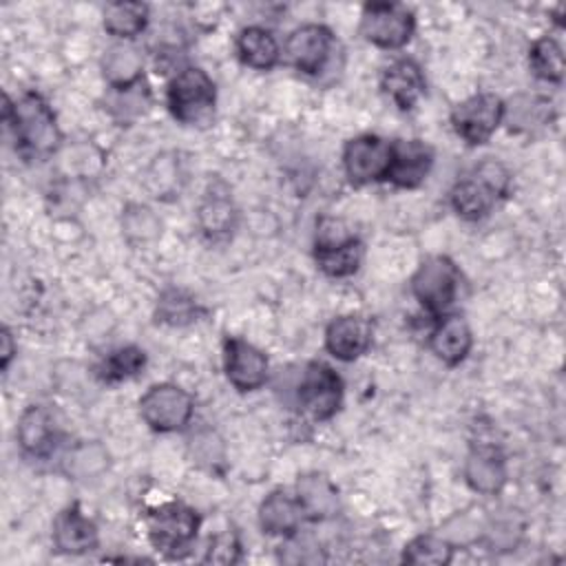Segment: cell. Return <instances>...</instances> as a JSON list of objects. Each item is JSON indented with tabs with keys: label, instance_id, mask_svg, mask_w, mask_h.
<instances>
[{
	"label": "cell",
	"instance_id": "cell-5",
	"mask_svg": "<svg viewBox=\"0 0 566 566\" xmlns=\"http://www.w3.org/2000/svg\"><path fill=\"white\" fill-rule=\"evenodd\" d=\"M462 274L455 261L447 254L427 256L411 274V294L436 318L447 314L460 292Z\"/></svg>",
	"mask_w": 566,
	"mask_h": 566
},
{
	"label": "cell",
	"instance_id": "cell-13",
	"mask_svg": "<svg viewBox=\"0 0 566 566\" xmlns=\"http://www.w3.org/2000/svg\"><path fill=\"white\" fill-rule=\"evenodd\" d=\"M436 153L422 139H394L391 161L385 181L402 190H413L424 184L433 168Z\"/></svg>",
	"mask_w": 566,
	"mask_h": 566
},
{
	"label": "cell",
	"instance_id": "cell-9",
	"mask_svg": "<svg viewBox=\"0 0 566 566\" xmlns=\"http://www.w3.org/2000/svg\"><path fill=\"white\" fill-rule=\"evenodd\" d=\"M504 119V102L495 93H473L451 108L453 133L469 146L486 144Z\"/></svg>",
	"mask_w": 566,
	"mask_h": 566
},
{
	"label": "cell",
	"instance_id": "cell-19",
	"mask_svg": "<svg viewBox=\"0 0 566 566\" xmlns=\"http://www.w3.org/2000/svg\"><path fill=\"white\" fill-rule=\"evenodd\" d=\"M239 221V210L230 197L226 184L214 181L203 192L197 206V226L208 241H223L228 239Z\"/></svg>",
	"mask_w": 566,
	"mask_h": 566
},
{
	"label": "cell",
	"instance_id": "cell-21",
	"mask_svg": "<svg viewBox=\"0 0 566 566\" xmlns=\"http://www.w3.org/2000/svg\"><path fill=\"white\" fill-rule=\"evenodd\" d=\"M305 522L303 506L296 497V493H287L283 489L272 491L263 497L259 504V526L265 535L274 537H287L301 531V524Z\"/></svg>",
	"mask_w": 566,
	"mask_h": 566
},
{
	"label": "cell",
	"instance_id": "cell-24",
	"mask_svg": "<svg viewBox=\"0 0 566 566\" xmlns=\"http://www.w3.org/2000/svg\"><path fill=\"white\" fill-rule=\"evenodd\" d=\"M102 75L108 88L130 86L144 80V55L130 42H115L102 55Z\"/></svg>",
	"mask_w": 566,
	"mask_h": 566
},
{
	"label": "cell",
	"instance_id": "cell-20",
	"mask_svg": "<svg viewBox=\"0 0 566 566\" xmlns=\"http://www.w3.org/2000/svg\"><path fill=\"white\" fill-rule=\"evenodd\" d=\"M464 482L480 495H497L506 484V460L493 444H475L462 467Z\"/></svg>",
	"mask_w": 566,
	"mask_h": 566
},
{
	"label": "cell",
	"instance_id": "cell-38",
	"mask_svg": "<svg viewBox=\"0 0 566 566\" xmlns=\"http://www.w3.org/2000/svg\"><path fill=\"white\" fill-rule=\"evenodd\" d=\"M239 559H241V544L237 535L230 531L214 535L203 557V562H212V564H237Z\"/></svg>",
	"mask_w": 566,
	"mask_h": 566
},
{
	"label": "cell",
	"instance_id": "cell-36",
	"mask_svg": "<svg viewBox=\"0 0 566 566\" xmlns=\"http://www.w3.org/2000/svg\"><path fill=\"white\" fill-rule=\"evenodd\" d=\"M283 539L285 542L279 551L281 562H287V564H318V562H325V555L318 548V544H314L310 537H303L301 531H296L294 535H287Z\"/></svg>",
	"mask_w": 566,
	"mask_h": 566
},
{
	"label": "cell",
	"instance_id": "cell-28",
	"mask_svg": "<svg viewBox=\"0 0 566 566\" xmlns=\"http://www.w3.org/2000/svg\"><path fill=\"white\" fill-rule=\"evenodd\" d=\"M153 104V97H150V88L148 84L142 80L137 84H130V86H122V88H108L106 93V111L108 115L122 124V126H128L133 124L135 119H139L142 115L148 113Z\"/></svg>",
	"mask_w": 566,
	"mask_h": 566
},
{
	"label": "cell",
	"instance_id": "cell-11",
	"mask_svg": "<svg viewBox=\"0 0 566 566\" xmlns=\"http://www.w3.org/2000/svg\"><path fill=\"white\" fill-rule=\"evenodd\" d=\"M334 49V33L325 24L307 22L296 27L283 46L285 62L305 75H318Z\"/></svg>",
	"mask_w": 566,
	"mask_h": 566
},
{
	"label": "cell",
	"instance_id": "cell-25",
	"mask_svg": "<svg viewBox=\"0 0 566 566\" xmlns=\"http://www.w3.org/2000/svg\"><path fill=\"white\" fill-rule=\"evenodd\" d=\"M363 256L365 245L356 234L336 245H314V263L329 279H347L356 274Z\"/></svg>",
	"mask_w": 566,
	"mask_h": 566
},
{
	"label": "cell",
	"instance_id": "cell-29",
	"mask_svg": "<svg viewBox=\"0 0 566 566\" xmlns=\"http://www.w3.org/2000/svg\"><path fill=\"white\" fill-rule=\"evenodd\" d=\"M453 553L455 546L447 537L422 533L405 544L400 559L411 566H447L451 564Z\"/></svg>",
	"mask_w": 566,
	"mask_h": 566
},
{
	"label": "cell",
	"instance_id": "cell-33",
	"mask_svg": "<svg viewBox=\"0 0 566 566\" xmlns=\"http://www.w3.org/2000/svg\"><path fill=\"white\" fill-rule=\"evenodd\" d=\"M64 464L73 478H93L108 467V453L97 442H80L66 453Z\"/></svg>",
	"mask_w": 566,
	"mask_h": 566
},
{
	"label": "cell",
	"instance_id": "cell-22",
	"mask_svg": "<svg viewBox=\"0 0 566 566\" xmlns=\"http://www.w3.org/2000/svg\"><path fill=\"white\" fill-rule=\"evenodd\" d=\"M296 497L303 506L305 520H312V522H325L334 517L340 509L336 484L325 473H318V471L298 475Z\"/></svg>",
	"mask_w": 566,
	"mask_h": 566
},
{
	"label": "cell",
	"instance_id": "cell-14",
	"mask_svg": "<svg viewBox=\"0 0 566 566\" xmlns=\"http://www.w3.org/2000/svg\"><path fill=\"white\" fill-rule=\"evenodd\" d=\"M15 440L27 458L46 460L57 449L60 427L46 407L29 405L18 418Z\"/></svg>",
	"mask_w": 566,
	"mask_h": 566
},
{
	"label": "cell",
	"instance_id": "cell-7",
	"mask_svg": "<svg viewBox=\"0 0 566 566\" xmlns=\"http://www.w3.org/2000/svg\"><path fill=\"white\" fill-rule=\"evenodd\" d=\"M195 413V398L175 382H155L139 398V416L157 433L181 431Z\"/></svg>",
	"mask_w": 566,
	"mask_h": 566
},
{
	"label": "cell",
	"instance_id": "cell-35",
	"mask_svg": "<svg viewBox=\"0 0 566 566\" xmlns=\"http://www.w3.org/2000/svg\"><path fill=\"white\" fill-rule=\"evenodd\" d=\"M122 226L126 237L135 241H148L159 234V221L146 206H128L122 217Z\"/></svg>",
	"mask_w": 566,
	"mask_h": 566
},
{
	"label": "cell",
	"instance_id": "cell-23",
	"mask_svg": "<svg viewBox=\"0 0 566 566\" xmlns=\"http://www.w3.org/2000/svg\"><path fill=\"white\" fill-rule=\"evenodd\" d=\"M234 51H237L239 62L254 71L274 69L283 55L272 31L265 27H259V24H250L239 31V35L234 40Z\"/></svg>",
	"mask_w": 566,
	"mask_h": 566
},
{
	"label": "cell",
	"instance_id": "cell-30",
	"mask_svg": "<svg viewBox=\"0 0 566 566\" xmlns=\"http://www.w3.org/2000/svg\"><path fill=\"white\" fill-rule=\"evenodd\" d=\"M528 66L533 75L548 84L564 80V51L553 35H539L528 49Z\"/></svg>",
	"mask_w": 566,
	"mask_h": 566
},
{
	"label": "cell",
	"instance_id": "cell-10",
	"mask_svg": "<svg viewBox=\"0 0 566 566\" xmlns=\"http://www.w3.org/2000/svg\"><path fill=\"white\" fill-rule=\"evenodd\" d=\"M343 170L352 186H367L385 181L391 161V142L380 135L363 133L345 142L343 146Z\"/></svg>",
	"mask_w": 566,
	"mask_h": 566
},
{
	"label": "cell",
	"instance_id": "cell-27",
	"mask_svg": "<svg viewBox=\"0 0 566 566\" xmlns=\"http://www.w3.org/2000/svg\"><path fill=\"white\" fill-rule=\"evenodd\" d=\"M150 9L144 2H111L104 7L102 22L106 33L122 42H130L146 31Z\"/></svg>",
	"mask_w": 566,
	"mask_h": 566
},
{
	"label": "cell",
	"instance_id": "cell-37",
	"mask_svg": "<svg viewBox=\"0 0 566 566\" xmlns=\"http://www.w3.org/2000/svg\"><path fill=\"white\" fill-rule=\"evenodd\" d=\"M190 451L197 464L206 469H214V464L223 462V444L212 431H199L190 442Z\"/></svg>",
	"mask_w": 566,
	"mask_h": 566
},
{
	"label": "cell",
	"instance_id": "cell-34",
	"mask_svg": "<svg viewBox=\"0 0 566 566\" xmlns=\"http://www.w3.org/2000/svg\"><path fill=\"white\" fill-rule=\"evenodd\" d=\"M522 531H524V524L517 522V517L513 515V511L504 517H493L489 522V526L484 528V535H486V542L489 546H493V551H511L520 537H522Z\"/></svg>",
	"mask_w": 566,
	"mask_h": 566
},
{
	"label": "cell",
	"instance_id": "cell-6",
	"mask_svg": "<svg viewBox=\"0 0 566 566\" xmlns=\"http://www.w3.org/2000/svg\"><path fill=\"white\" fill-rule=\"evenodd\" d=\"M343 378L323 360H310L296 382L298 407L316 422L332 420L343 407Z\"/></svg>",
	"mask_w": 566,
	"mask_h": 566
},
{
	"label": "cell",
	"instance_id": "cell-2",
	"mask_svg": "<svg viewBox=\"0 0 566 566\" xmlns=\"http://www.w3.org/2000/svg\"><path fill=\"white\" fill-rule=\"evenodd\" d=\"M511 190L509 168L493 157L482 159L469 175L458 179L449 190L453 212L464 221H480L489 217L500 199Z\"/></svg>",
	"mask_w": 566,
	"mask_h": 566
},
{
	"label": "cell",
	"instance_id": "cell-3",
	"mask_svg": "<svg viewBox=\"0 0 566 566\" xmlns=\"http://www.w3.org/2000/svg\"><path fill=\"white\" fill-rule=\"evenodd\" d=\"M217 84L199 66L179 69L166 86V106L184 126L208 124L214 115Z\"/></svg>",
	"mask_w": 566,
	"mask_h": 566
},
{
	"label": "cell",
	"instance_id": "cell-32",
	"mask_svg": "<svg viewBox=\"0 0 566 566\" xmlns=\"http://www.w3.org/2000/svg\"><path fill=\"white\" fill-rule=\"evenodd\" d=\"M199 316V303L195 296H190L184 290L170 287L157 298V310H155V321L164 325H188L197 321Z\"/></svg>",
	"mask_w": 566,
	"mask_h": 566
},
{
	"label": "cell",
	"instance_id": "cell-4",
	"mask_svg": "<svg viewBox=\"0 0 566 566\" xmlns=\"http://www.w3.org/2000/svg\"><path fill=\"white\" fill-rule=\"evenodd\" d=\"M144 524H146L148 542L159 553L168 557H181L195 544L201 526V517L192 506L179 500H170L150 509L146 513Z\"/></svg>",
	"mask_w": 566,
	"mask_h": 566
},
{
	"label": "cell",
	"instance_id": "cell-16",
	"mask_svg": "<svg viewBox=\"0 0 566 566\" xmlns=\"http://www.w3.org/2000/svg\"><path fill=\"white\" fill-rule=\"evenodd\" d=\"M51 539L55 551L62 555H86L97 548L99 533L95 522L84 515L80 504H69L55 515Z\"/></svg>",
	"mask_w": 566,
	"mask_h": 566
},
{
	"label": "cell",
	"instance_id": "cell-26",
	"mask_svg": "<svg viewBox=\"0 0 566 566\" xmlns=\"http://www.w3.org/2000/svg\"><path fill=\"white\" fill-rule=\"evenodd\" d=\"M553 119V104L542 95H515L504 102V119L511 133H533Z\"/></svg>",
	"mask_w": 566,
	"mask_h": 566
},
{
	"label": "cell",
	"instance_id": "cell-39",
	"mask_svg": "<svg viewBox=\"0 0 566 566\" xmlns=\"http://www.w3.org/2000/svg\"><path fill=\"white\" fill-rule=\"evenodd\" d=\"M0 343H2L0 367H2V371H7L11 360H13V356L18 354V343H15V338H13V334H11V329L7 325H2V329H0Z\"/></svg>",
	"mask_w": 566,
	"mask_h": 566
},
{
	"label": "cell",
	"instance_id": "cell-15",
	"mask_svg": "<svg viewBox=\"0 0 566 566\" xmlns=\"http://www.w3.org/2000/svg\"><path fill=\"white\" fill-rule=\"evenodd\" d=\"M380 91L398 111H413L427 93V80L420 64L411 57L391 60L380 73Z\"/></svg>",
	"mask_w": 566,
	"mask_h": 566
},
{
	"label": "cell",
	"instance_id": "cell-12",
	"mask_svg": "<svg viewBox=\"0 0 566 566\" xmlns=\"http://www.w3.org/2000/svg\"><path fill=\"white\" fill-rule=\"evenodd\" d=\"M223 371L228 382L241 391H256L268 382V356L241 336H226L223 340Z\"/></svg>",
	"mask_w": 566,
	"mask_h": 566
},
{
	"label": "cell",
	"instance_id": "cell-17",
	"mask_svg": "<svg viewBox=\"0 0 566 566\" xmlns=\"http://www.w3.org/2000/svg\"><path fill=\"white\" fill-rule=\"evenodd\" d=\"M374 340L371 323L360 314H343L325 327V349L343 363L360 358Z\"/></svg>",
	"mask_w": 566,
	"mask_h": 566
},
{
	"label": "cell",
	"instance_id": "cell-18",
	"mask_svg": "<svg viewBox=\"0 0 566 566\" xmlns=\"http://www.w3.org/2000/svg\"><path fill=\"white\" fill-rule=\"evenodd\" d=\"M473 347L471 325L462 314L447 312L436 316L433 327L429 329V349L447 367L460 365Z\"/></svg>",
	"mask_w": 566,
	"mask_h": 566
},
{
	"label": "cell",
	"instance_id": "cell-31",
	"mask_svg": "<svg viewBox=\"0 0 566 566\" xmlns=\"http://www.w3.org/2000/svg\"><path fill=\"white\" fill-rule=\"evenodd\" d=\"M146 367V352L137 345H124L113 349L99 365L97 376L102 382H122L137 376Z\"/></svg>",
	"mask_w": 566,
	"mask_h": 566
},
{
	"label": "cell",
	"instance_id": "cell-1",
	"mask_svg": "<svg viewBox=\"0 0 566 566\" xmlns=\"http://www.w3.org/2000/svg\"><path fill=\"white\" fill-rule=\"evenodd\" d=\"M2 122L13 135L15 150L27 161L49 159L62 144L57 117L46 97L38 91H24L18 99L4 93Z\"/></svg>",
	"mask_w": 566,
	"mask_h": 566
},
{
	"label": "cell",
	"instance_id": "cell-8",
	"mask_svg": "<svg viewBox=\"0 0 566 566\" xmlns=\"http://www.w3.org/2000/svg\"><path fill=\"white\" fill-rule=\"evenodd\" d=\"M360 35L385 51L402 49L416 31L411 9L398 2H367L360 11Z\"/></svg>",
	"mask_w": 566,
	"mask_h": 566
}]
</instances>
